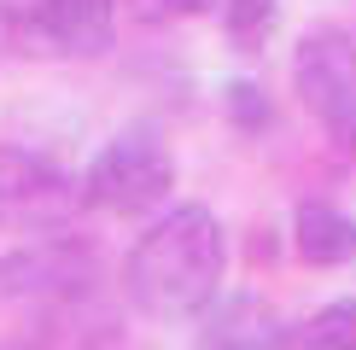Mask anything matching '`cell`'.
<instances>
[{
    "label": "cell",
    "mask_w": 356,
    "mask_h": 350,
    "mask_svg": "<svg viewBox=\"0 0 356 350\" xmlns=\"http://www.w3.org/2000/svg\"><path fill=\"white\" fill-rule=\"evenodd\" d=\"M280 18V0H222V29L240 53H257Z\"/></svg>",
    "instance_id": "10"
},
{
    "label": "cell",
    "mask_w": 356,
    "mask_h": 350,
    "mask_svg": "<svg viewBox=\"0 0 356 350\" xmlns=\"http://www.w3.org/2000/svg\"><path fill=\"white\" fill-rule=\"evenodd\" d=\"M88 274H94L88 251H76L70 240L41 233L35 245H24V251H12L0 262V298H18V303L76 298V292H88Z\"/></svg>",
    "instance_id": "5"
},
{
    "label": "cell",
    "mask_w": 356,
    "mask_h": 350,
    "mask_svg": "<svg viewBox=\"0 0 356 350\" xmlns=\"http://www.w3.org/2000/svg\"><path fill=\"white\" fill-rule=\"evenodd\" d=\"M158 12H181V18H193V12H204L211 0H152Z\"/></svg>",
    "instance_id": "12"
},
{
    "label": "cell",
    "mask_w": 356,
    "mask_h": 350,
    "mask_svg": "<svg viewBox=\"0 0 356 350\" xmlns=\"http://www.w3.org/2000/svg\"><path fill=\"white\" fill-rule=\"evenodd\" d=\"M35 29L70 58H99L117 41V0H35Z\"/></svg>",
    "instance_id": "7"
},
{
    "label": "cell",
    "mask_w": 356,
    "mask_h": 350,
    "mask_svg": "<svg viewBox=\"0 0 356 350\" xmlns=\"http://www.w3.org/2000/svg\"><path fill=\"white\" fill-rule=\"evenodd\" d=\"M292 251L309 269H345L356 257V216H345L327 199H304L292 210Z\"/></svg>",
    "instance_id": "8"
},
{
    "label": "cell",
    "mask_w": 356,
    "mask_h": 350,
    "mask_svg": "<svg viewBox=\"0 0 356 350\" xmlns=\"http://www.w3.org/2000/svg\"><path fill=\"white\" fill-rule=\"evenodd\" d=\"M199 350H292V327L263 298L234 292V298L211 303V321H204V333H199Z\"/></svg>",
    "instance_id": "6"
},
{
    "label": "cell",
    "mask_w": 356,
    "mask_h": 350,
    "mask_svg": "<svg viewBox=\"0 0 356 350\" xmlns=\"http://www.w3.org/2000/svg\"><path fill=\"white\" fill-rule=\"evenodd\" d=\"M222 106H228V117H234V128H240V135H263V128L275 123L269 94H263V88H251V82H228V88H222Z\"/></svg>",
    "instance_id": "11"
},
{
    "label": "cell",
    "mask_w": 356,
    "mask_h": 350,
    "mask_svg": "<svg viewBox=\"0 0 356 350\" xmlns=\"http://www.w3.org/2000/svg\"><path fill=\"white\" fill-rule=\"evenodd\" d=\"M175 187V158L152 128H129V135L106 140L94 164L82 169V204L106 216H146L170 199Z\"/></svg>",
    "instance_id": "2"
},
{
    "label": "cell",
    "mask_w": 356,
    "mask_h": 350,
    "mask_svg": "<svg viewBox=\"0 0 356 350\" xmlns=\"http://www.w3.org/2000/svg\"><path fill=\"white\" fill-rule=\"evenodd\" d=\"M292 88H298L304 111L327 128V140L350 158L356 152V41L333 24L309 29L292 53Z\"/></svg>",
    "instance_id": "3"
},
{
    "label": "cell",
    "mask_w": 356,
    "mask_h": 350,
    "mask_svg": "<svg viewBox=\"0 0 356 350\" xmlns=\"http://www.w3.org/2000/svg\"><path fill=\"white\" fill-rule=\"evenodd\" d=\"M82 210V181L65 175L53 158L0 146V228L12 233H53Z\"/></svg>",
    "instance_id": "4"
},
{
    "label": "cell",
    "mask_w": 356,
    "mask_h": 350,
    "mask_svg": "<svg viewBox=\"0 0 356 350\" xmlns=\"http://www.w3.org/2000/svg\"><path fill=\"white\" fill-rule=\"evenodd\" d=\"M292 350H356V298H333L292 327Z\"/></svg>",
    "instance_id": "9"
},
{
    "label": "cell",
    "mask_w": 356,
    "mask_h": 350,
    "mask_svg": "<svg viewBox=\"0 0 356 350\" xmlns=\"http://www.w3.org/2000/svg\"><path fill=\"white\" fill-rule=\"evenodd\" d=\"M222 281H228V233L204 204H181V210L158 216L123 262L129 303L152 321L204 315L222 298Z\"/></svg>",
    "instance_id": "1"
}]
</instances>
